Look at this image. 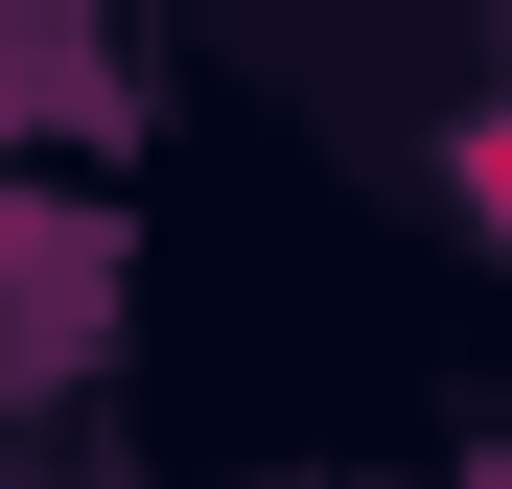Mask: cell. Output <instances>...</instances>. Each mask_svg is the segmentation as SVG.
Instances as JSON below:
<instances>
[{"label":"cell","mask_w":512,"mask_h":489,"mask_svg":"<svg viewBox=\"0 0 512 489\" xmlns=\"http://www.w3.org/2000/svg\"><path fill=\"white\" fill-rule=\"evenodd\" d=\"M466 187H489V210H512V94H489V140H466Z\"/></svg>","instance_id":"6da1fadb"}]
</instances>
